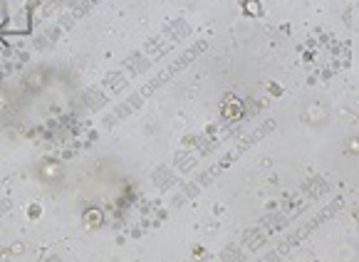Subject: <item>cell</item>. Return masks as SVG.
Here are the masks:
<instances>
[{
	"instance_id": "1",
	"label": "cell",
	"mask_w": 359,
	"mask_h": 262,
	"mask_svg": "<svg viewBox=\"0 0 359 262\" xmlns=\"http://www.w3.org/2000/svg\"><path fill=\"white\" fill-rule=\"evenodd\" d=\"M30 6H8L6 22H3V32H30Z\"/></svg>"
}]
</instances>
